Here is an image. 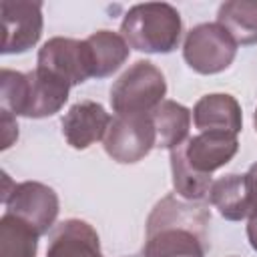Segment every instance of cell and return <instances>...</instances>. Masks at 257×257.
Here are the masks:
<instances>
[{"label": "cell", "instance_id": "cell-1", "mask_svg": "<svg viewBox=\"0 0 257 257\" xmlns=\"http://www.w3.org/2000/svg\"><path fill=\"white\" fill-rule=\"evenodd\" d=\"M68 82L40 68L32 72L4 68L0 72V108L14 116H52L68 100Z\"/></svg>", "mask_w": 257, "mask_h": 257}, {"label": "cell", "instance_id": "cell-2", "mask_svg": "<svg viewBox=\"0 0 257 257\" xmlns=\"http://www.w3.org/2000/svg\"><path fill=\"white\" fill-rule=\"evenodd\" d=\"M181 14L167 2L135 4L120 22V36L126 44L147 54L173 52L181 42Z\"/></svg>", "mask_w": 257, "mask_h": 257}, {"label": "cell", "instance_id": "cell-3", "mask_svg": "<svg viewBox=\"0 0 257 257\" xmlns=\"http://www.w3.org/2000/svg\"><path fill=\"white\" fill-rule=\"evenodd\" d=\"M167 94L165 74L149 60L131 64L110 88V106L116 114H151Z\"/></svg>", "mask_w": 257, "mask_h": 257}, {"label": "cell", "instance_id": "cell-4", "mask_svg": "<svg viewBox=\"0 0 257 257\" xmlns=\"http://www.w3.org/2000/svg\"><path fill=\"white\" fill-rule=\"evenodd\" d=\"M237 42L217 22L197 24L187 32L183 56L199 74H217L231 66L237 54Z\"/></svg>", "mask_w": 257, "mask_h": 257}, {"label": "cell", "instance_id": "cell-5", "mask_svg": "<svg viewBox=\"0 0 257 257\" xmlns=\"http://www.w3.org/2000/svg\"><path fill=\"white\" fill-rule=\"evenodd\" d=\"M102 147L116 163H139L153 151V147H157L151 114H116L106 128Z\"/></svg>", "mask_w": 257, "mask_h": 257}, {"label": "cell", "instance_id": "cell-6", "mask_svg": "<svg viewBox=\"0 0 257 257\" xmlns=\"http://www.w3.org/2000/svg\"><path fill=\"white\" fill-rule=\"evenodd\" d=\"M2 203L6 207L4 213L22 219L38 235L48 233L58 217V195L38 181H24L10 191H2Z\"/></svg>", "mask_w": 257, "mask_h": 257}, {"label": "cell", "instance_id": "cell-7", "mask_svg": "<svg viewBox=\"0 0 257 257\" xmlns=\"http://www.w3.org/2000/svg\"><path fill=\"white\" fill-rule=\"evenodd\" d=\"M36 68L46 70L70 86L92 78V62L86 40L54 36L42 44L36 58Z\"/></svg>", "mask_w": 257, "mask_h": 257}, {"label": "cell", "instance_id": "cell-8", "mask_svg": "<svg viewBox=\"0 0 257 257\" xmlns=\"http://www.w3.org/2000/svg\"><path fill=\"white\" fill-rule=\"evenodd\" d=\"M2 54L30 50L42 34V4L32 0H2Z\"/></svg>", "mask_w": 257, "mask_h": 257}, {"label": "cell", "instance_id": "cell-9", "mask_svg": "<svg viewBox=\"0 0 257 257\" xmlns=\"http://www.w3.org/2000/svg\"><path fill=\"white\" fill-rule=\"evenodd\" d=\"M145 257H205V229L193 225L147 229Z\"/></svg>", "mask_w": 257, "mask_h": 257}, {"label": "cell", "instance_id": "cell-10", "mask_svg": "<svg viewBox=\"0 0 257 257\" xmlns=\"http://www.w3.org/2000/svg\"><path fill=\"white\" fill-rule=\"evenodd\" d=\"M112 116L104 110L100 102L80 100L68 108L62 116V135L72 149H88L92 143L104 139Z\"/></svg>", "mask_w": 257, "mask_h": 257}, {"label": "cell", "instance_id": "cell-11", "mask_svg": "<svg viewBox=\"0 0 257 257\" xmlns=\"http://www.w3.org/2000/svg\"><path fill=\"white\" fill-rule=\"evenodd\" d=\"M185 159L189 165L203 173L211 175L213 171L225 167L239 151V141L235 135L229 133H217V131H205L197 137H191L183 143Z\"/></svg>", "mask_w": 257, "mask_h": 257}, {"label": "cell", "instance_id": "cell-12", "mask_svg": "<svg viewBox=\"0 0 257 257\" xmlns=\"http://www.w3.org/2000/svg\"><path fill=\"white\" fill-rule=\"evenodd\" d=\"M193 122L201 133L217 131L237 137L243 126L241 104L237 102L235 96L227 92L205 94L197 100L193 108Z\"/></svg>", "mask_w": 257, "mask_h": 257}, {"label": "cell", "instance_id": "cell-13", "mask_svg": "<svg viewBox=\"0 0 257 257\" xmlns=\"http://www.w3.org/2000/svg\"><path fill=\"white\" fill-rule=\"evenodd\" d=\"M46 257H102L98 233L86 221H62L52 231Z\"/></svg>", "mask_w": 257, "mask_h": 257}, {"label": "cell", "instance_id": "cell-14", "mask_svg": "<svg viewBox=\"0 0 257 257\" xmlns=\"http://www.w3.org/2000/svg\"><path fill=\"white\" fill-rule=\"evenodd\" d=\"M90 50L92 78H106L116 72L128 58L131 46L126 40L112 30H98L84 38Z\"/></svg>", "mask_w": 257, "mask_h": 257}, {"label": "cell", "instance_id": "cell-15", "mask_svg": "<svg viewBox=\"0 0 257 257\" xmlns=\"http://www.w3.org/2000/svg\"><path fill=\"white\" fill-rule=\"evenodd\" d=\"M155 133H157V147L173 151L181 147L191 128V110L175 100H163L151 112Z\"/></svg>", "mask_w": 257, "mask_h": 257}, {"label": "cell", "instance_id": "cell-16", "mask_svg": "<svg viewBox=\"0 0 257 257\" xmlns=\"http://www.w3.org/2000/svg\"><path fill=\"white\" fill-rule=\"evenodd\" d=\"M211 205L219 211L221 217L227 221H243L249 217V201H247V187L245 175L231 173L217 179L209 191Z\"/></svg>", "mask_w": 257, "mask_h": 257}, {"label": "cell", "instance_id": "cell-17", "mask_svg": "<svg viewBox=\"0 0 257 257\" xmlns=\"http://www.w3.org/2000/svg\"><path fill=\"white\" fill-rule=\"evenodd\" d=\"M221 24L237 44H257V0H229L219 6Z\"/></svg>", "mask_w": 257, "mask_h": 257}, {"label": "cell", "instance_id": "cell-18", "mask_svg": "<svg viewBox=\"0 0 257 257\" xmlns=\"http://www.w3.org/2000/svg\"><path fill=\"white\" fill-rule=\"evenodd\" d=\"M38 237L28 223L4 213L0 219V257H36Z\"/></svg>", "mask_w": 257, "mask_h": 257}, {"label": "cell", "instance_id": "cell-19", "mask_svg": "<svg viewBox=\"0 0 257 257\" xmlns=\"http://www.w3.org/2000/svg\"><path fill=\"white\" fill-rule=\"evenodd\" d=\"M171 173H173V187L175 191L187 201H203L213 185L211 175H203L195 171L189 161L185 159L183 145L171 151Z\"/></svg>", "mask_w": 257, "mask_h": 257}, {"label": "cell", "instance_id": "cell-20", "mask_svg": "<svg viewBox=\"0 0 257 257\" xmlns=\"http://www.w3.org/2000/svg\"><path fill=\"white\" fill-rule=\"evenodd\" d=\"M245 187H247V201H249V215L257 211V163L249 167L245 173Z\"/></svg>", "mask_w": 257, "mask_h": 257}, {"label": "cell", "instance_id": "cell-21", "mask_svg": "<svg viewBox=\"0 0 257 257\" xmlns=\"http://www.w3.org/2000/svg\"><path fill=\"white\" fill-rule=\"evenodd\" d=\"M2 128H4V143L2 149H8L16 139H18V124H16V116L2 110Z\"/></svg>", "mask_w": 257, "mask_h": 257}, {"label": "cell", "instance_id": "cell-22", "mask_svg": "<svg viewBox=\"0 0 257 257\" xmlns=\"http://www.w3.org/2000/svg\"><path fill=\"white\" fill-rule=\"evenodd\" d=\"M247 237H249L251 247L257 251V211H253L247 217Z\"/></svg>", "mask_w": 257, "mask_h": 257}, {"label": "cell", "instance_id": "cell-23", "mask_svg": "<svg viewBox=\"0 0 257 257\" xmlns=\"http://www.w3.org/2000/svg\"><path fill=\"white\" fill-rule=\"evenodd\" d=\"M253 122H255V131H257V108H255V114H253Z\"/></svg>", "mask_w": 257, "mask_h": 257}]
</instances>
